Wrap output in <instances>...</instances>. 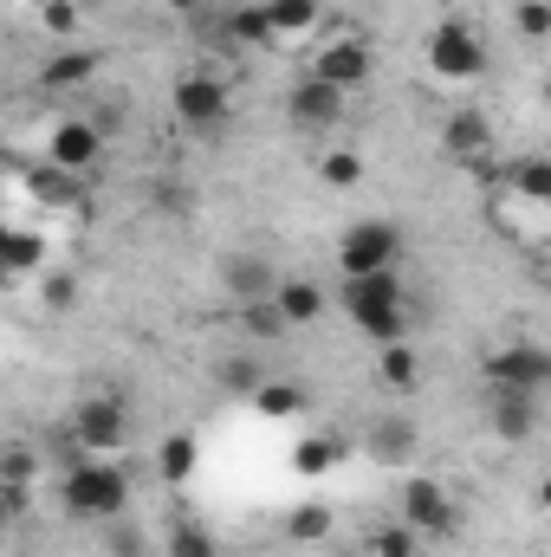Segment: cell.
<instances>
[{
  "label": "cell",
  "instance_id": "4dcf8cb0",
  "mask_svg": "<svg viewBox=\"0 0 551 557\" xmlns=\"http://www.w3.org/2000/svg\"><path fill=\"white\" fill-rule=\"evenodd\" d=\"M325 182H331V188H357V182H364V156L331 149V156H325Z\"/></svg>",
  "mask_w": 551,
  "mask_h": 557
},
{
  "label": "cell",
  "instance_id": "7c38bea8",
  "mask_svg": "<svg viewBox=\"0 0 551 557\" xmlns=\"http://www.w3.org/2000/svg\"><path fill=\"white\" fill-rule=\"evenodd\" d=\"M273 305H279V318H285V331H305V324L325 318V285L318 278H279Z\"/></svg>",
  "mask_w": 551,
  "mask_h": 557
},
{
  "label": "cell",
  "instance_id": "52a82bcc",
  "mask_svg": "<svg viewBox=\"0 0 551 557\" xmlns=\"http://www.w3.org/2000/svg\"><path fill=\"white\" fill-rule=\"evenodd\" d=\"M403 525H409L415 539H448L461 525V512H454V499H448L441 480H428V473L403 480Z\"/></svg>",
  "mask_w": 551,
  "mask_h": 557
},
{
  "label": "cell",
  "instance_id": "cb8c5ba5",
  "mask_svg": "<svg viewBox=\"0 0 551 557\" xmlns=\"http://www.w3.org/2000/svg\"><path fill=\"white\" fill-rule=\"evenodd\" d=\"M513 175V188L526 195V201H546L551 195V169H546V156H526V162H513V169H500L493 182H506Z\"/></svg>",
  "mask_w": 551,
  "mask_h": 557
},
{
  "label": "cell",
  "instance_id": "603a6c76",
  "mask_svg": "<svg viewBox=\"0 0 551 557\" xmlns=\"http://www.w3.org/2000/svg\"><path fill=\"white\" fill-rule=\"evenodd\" d=\"M39 260H46V240L26 234V227H13L7 234V253H0V273H39Z\"/></svg>",
  "mask_w": 551,
  "mask_h": 557
},
{
  "label": "cell",
  "instance_id": "484cf974",
  "mask_svg": "<svg viewBox=\"0 0 551 557\" xmlns=\"http://www.w3.org/2000/svg\"><path fill=\"white\" fill-rule=\"evenodd\" d=\"M377 376H383L390 389H415L421 363H415V350H409V344H383V357H377Z\"/></svg>",
  "mask_w": 551,
  "mask_h": 557
},
{
  "label": "cell",
  "instance_id": "ab89813d",
  "mask_svg": "<svg viewBox=\"0 0 551 557\" xmlns=\"http://www.w3.org/2000/svg\"><path fill=\"white\" fill-rule=\"evenodd\" d=\"M338 557H364V552H338Z\"/></svg>",
  "mask_w": 551,
  "mask_h": 557
},
{
  "label": "cell",
  "instance_id": "30bf717a",
  "mask_svg": "<svg viewBox=\"0 0 551 557\" xmlns=\"http://www.w3.org/2000/svg\"><path fill=\"white\" fill-rule=\"evenodd\" d=\"M344 117V91H331V85H318L311 72L285 91V124L292 131H331Z\"/></svg>",
  "mask_w": 551,
  "mask_h": 557
},
{
  "label": "cell",
  "instance_id": "4fadbf2b",
  "mask_svg": "<svg viewBox=\"0 0 551 557\" xmlns=\"http://www.w3.org/2000/svg\"><path fill=\"white\" fill-rule=\"evenodd\" d=\"M441 149H448V156H461V162H480V156L493 149L487 117H480V111H454V117H448V131H441Z\"/></svg>",
  "mask_w": 551,
  "mask_h": 557
},
{
  "label": "cell",
  "instance_id": "1f68e13d",
  "mask_svg": "<svg viewBox=\"0 0 551 557\" xmlns=\"http://www.w3.org/2000/svg\"><path fill=\"white\" fill-rule=\"evenodd\" d=\"M46 305H52V311H72V305H78V278L72 273H46Z\"/></svg>",
  "mask_w": 551,
  "mask_h": 557
},
{
  "label": "cell",
  "instance_id": "83f0119b",
  "mask_svg": "<svg viewBox=\"0 0 551 557\" xmlns=\"http://www.w3.org/2000/svg\"><path fill=\"white\" fill-rule=\"evenodd\" d=\"M169 557H221V552H215V539H208V525H195V519H182V525L169 532Z\"/></svg>",
  "mask_w": 551,
  "mask_h": 557
},
{
  "label": "cell",
  "instance_id": "d590c367",
  "mask_svg": "<svg viewBox=\"0 0 551 557\" xmlns=\"http://www.w3.org/2000/svg\"><path fill=\"white\" fill-rule=\"evenodd\" d=\"M221 383H228V389H247V396H254V389H260L267 376H260V363H228V370H221Z\"/></svg>",
  "mask_w": 551,
  "mask_h": 557
},
{
  "label": "cell",
  "instance_id": "2e32d148",
  "mask_svg": "<svg viewBox=\"0 0 551 557\" xmlns=\"http://www.w3.org/2000/svg\"><path fill=\"white\" fill-rule=\"evenodd\" d=\"M493 428H500L506 441H532V428H539V396L493 389Z\"/></svg>",
  "mask_w": 551,
  "mask_h": 557
},
{
  "label": "cell",
  "instance_id": "f35d334b",
  "mask_svg": "<svg viewBox=\"0 0 551 557\" xmlns=\"http://www.w3.org/2000/svg\"><path fill=\"white\" fill-rule=\"evenodd\" d=\"M7 234H13V227H7V221H0V253H7Z\"/></svg>",
  "mask_w": 551,
  "mask_h": 557
},
{
  "label": "cell",
  "instance_id": "74e56055",
  "mask_svg": "<svg viewBox=\"0 0 551 557\" xmlns=\"http://www.w3.org/2000/svg\"><path fill=\"white\" fill-rule=\"evenodd\" d=\"M169 7H175V13H195V7H201V0H169Z\"/></svg>",
  "mask_w": 551,
  "mask_h": 557
},
{
  "label": "cell",
  "instance_id": "9c48e42d",
  "mask_svg": "<svg viewBox=\"0 0 551 557\" xmlns=\"http://www.w3.org/2000/svg\"><path fill=\"white\" fill-rule=\"evenodd\" d=\"M98 156H105V131H98L91 117H65V124H52V143H46V162H52V169L85 175Z\"/></svg>",
  "mask_w": 551,
  "mask_h": 557
},
{
  "label": "cell",
  "instance_id": "ffe728a7",
  "mask_svg": "<svg viewBox=\"0 0 551 557\" xmlns=\"http://www.w3.org/2000/svg\"><path fill=\"white\" fill-rule=\"evenodd\" d=\"M241 331H247L254 344H273V337H285V318H279L273 292H267V298H247V305H241Z\"/></svg>",
  "mask_w": 551,
  "mask_h": 557
},
{
  "label": "cell",
  "instance_id": "6da1fadb",
  "mask_svg": "<svg viewBox=\"0 0 551 557\" xmlns=\"http://www.w3.org/2000/svg\"><path fill=\"white\" fill-rule=\"evenodd\" d=\"M344 311L370 344H403L409 337V305H403V278L396 273H357L344 278Z\"/></svg>",
  "mask_w": 551,
  "mask_h": 557
},
{
  "label": "cell",
  "instance_id": "5bb4252c",
  "mask_svg": "<svg viewBox=\"0 0 551 557\" xmlns=\"http://www.w3.org/2000/svg\"><path fill=\"white\" fill-rule=\"evenodd\" d=\"M344 454H351L344 434H305V441L292 447V473H298V480H318V473H331Z\"/></svg>",
  "mask_w": 551,
  "mask_h": 557
},
{
  "label": "cell",
  "instance_id": "836d02e7",
  "mask_svg": "<svg viewBox=\"0 0 551 557\" xmlns=\"http://www.w3.org/2000/svg\"><path fill=\"white\" fill-rule=\"evenodd\" d=\"M20 519H26V486H7V480H0V532L20 525Z\"/></svg>",
  "mask_w": 551,
  "mask_h": 557
},
{
  "label": "cell",
  "instance_id": "e0dca14e",
  "mask_svg": "<svg viewBox=\"0 0 551 557\" xmlns=\"http://www.w3.org/2000/svg\"><path fill=\"white\" fill-rule=\"evenodd\" d=\"M201 467V447H195V434H162V447H156V473L169 480V486H188V473Z\"/></svg>",
  "mask_w": 551,
  "mask_h": 557
},
{
  "label": "cell",
  "instance_id": "4316f807",
  "mask_svg": "<svg viewBox=\"0 0 551 557\" xmlns=\"http://www.w3.org/2000/svg\"><path fill=\"white\" fill-rule=\"evenodd\" d=\"M370 434H377V441H370V454H377V460H409V447H415L409 421H377Z\"/></svg>",
  "mask_w": 551,
  "mask_h": 557
},
{
  "label": "cell",
  "instance_id": "8d00e7d4",
  "mask_svg": "<svg viewBox=\"0 0 551 557\" xmlns=\"http://www.w3.org/2000/svg\"><path fill=\"white\" fill-rule=\"evenodd\" d=\"M111 552H118V557H143V539H137V532H118V539H111Z\"/></svg>",
  "mask_w": 551,
  "mask_h": 557
},
{
  "label": "cell",
  "instance_id": "3957f363",
  "mask_svg": "<svg viewBox=\"0 0 551 557\" xmlns=\"http://www.w3.org/2000/svg\"><path fill=\"white\" fill-rule=\"evenodd\" d=\"M338 267H344V278L396 273V267H403V227H396V221H357V227H344Z\"/></svg>",
  "mask_w": 551,
  "mask_h": 557
},
{
  "label": "cell",
  "instance_id": "e575fe53",
  "mask_svg": "<svg viewBox=\"0 0 551 557\" xmlns=\"http://www.w3.org/2000/svg\"><path fill=\"white\" fill-rule=\"evenodd\" d=\"M546 26H551L546 0H519V33H526V39H546Z\"/></svg>",
  "mask_w": 551,
  "mask_h": 557
},
{
  "label": "cell",
  "instance_id": "44dd1931",
  "mask_svg": "<svg viewBox=\"0 0 551 557\" xmlns=\"http://www.w3.org/2000/svg\"><path fill=\"white\" fill-rule=\"evenodd\" d=\"M0 480L7 486H33L39 480V447L33 441H0Z\"/></svg>",
  "mask_w": 551,
  "mask_h": 557
},
{
  "label": "cell",
  "instance_id": "7a4b0ae2",
  "mask_svg": "<svg viewBox=\"0 0 551 557\" xmlns=\"http://www.w3.org/2000/svg\"><path fill=\"white\" fill-rule=\"evenodd\" d=\"M65 506H72L78 519H118V512L131 506V480H124L118 467H105V460H78V467L65 473Z\"/></svg>",
  "mask_w": 551,
  "mask_h": 557
},
{
  "label": "cell",
  "instance_id": "8fae6325",
  "mask_svg": "<svg viewBox=\"0 0 551 557\" xmlns=\"http://www.w3.org/2000/svg\"><path fill=\"white\" fill-rule=\"evenodd\" d=\"M311 78L331 85V91H357L370 78V46L364 39H331L318 59H311Z\"/></svg>",
  "mask_w": 551,
  "mask_h": 557
},
{
  "label": "cell",
  "instance_id": "ba28073f",
  "mask_svg": "<svg viewBox=\"0 0 551 557\" xmlns=\"http://www.w3.org/2000/svg\"><path fill=\"white\" fill-rule=\"evenodd\" d=\"M487 383L493 389H513V396H539L551 383V357L539 344H500L487 357Z\"/></svg>",
  "mask_w": 551,
  "mask_h": 557
},
{
  "label": "cell",
  "instance_id": "f546056e",
  "mask_svg": "<svg viewBox=\"0 0 551 557\" xmlns=\"http://www.w3.org/2000/svg\"><path fill=\"white\" fill-rule=\"evenodd\" d=\"M285 532H292L298 545H311V539H325V532H331V506H298V512L285 519Z\"/></svg>",
  "mask_w": 551,
  "mask_h": 557
},
{
  "label": "cell",
  "instance_id": "5b68a950",
  "mask_svg": "<svg viewBox=\"0 0 551 557\" xmlns=\"http://www.w3.org/2000/svg\"><path fill=\"white\" fill-rule=\"evenodd\" d=\"M428 65H434L441 78H480V72H487V46H480V33H474L467 20H441V26L428 33Z\"/></svg>",
  "mask_w": 551,
  "mask_h": 557
},
{
  "label": "cell",
  "instance_id": "d6a6232c",
  "mask_svg": "<svg viewBox=\"0 0 551 557\" xmlns=\"http://www.w3.org/2000/svg\"><path fill=\"white\" fill-rule=\"evenodd\" d=\"M39 20H46V33H78V7L72 0H46Z\"/></svg>",
  "mask_w": 551,
  "mask_h": 557
},
{
  "label": "cell",
  "instance_id": "d4e9b609",
  "mask_svg": "<svg viewBox=\"0 0 551 557\" xmlns=\"http://www.w3.org/2000/svg\"><path fill=\"white\" fill-rule=\"evenodd\" d=\"M415 552H421V539H415L403 519H396V525H370V545H364V557H415Z\"/></svg>",
  "mask_w": 551,
  "mask_h": 557
},
{
  "label": "cell",
  "instance_id": "7402d4cb",
  "mask_svg": "<svg viewBox=\"0 0 551 557\" xmlns=\"http://www.w3.org/2000/svg\"><path fill=\"white\" fill-rule=\"evenodd\" d=\"M273 285H279V278H273L267 260H234V267H228V292H234L241 305H247V298H267Z\"/></svg>",
  "mask_w": 551,
  "mask_h": 557
},
{
  "label": "cell",
  "instance_id": "d6986e66",
  "mask_svg": "<svg viewBox=\"0 0 551 557\" xmlns=\"http://www.w3.org/2000/svg\"><path fill=\"white\" fill-rule=\"evenodd\" d=\"M91 72H98V52H59V59L39 72V85H46V91H78Z\"/></svg>",
  "mask_w": 551,
  "mask_h": 557
},
{
  "label": "cell",
  "instance_id": "9a60e30c",
  "mask_svg": "<svg viewBox=\"0 0 551 557\" xmlns=\"http://www.w3.org/2000/svg\"><path fill=\"white\" fill-rule=\"evenodd\" d=\"M305 403H311V396H305V383H292V376H267V383L254 389V409L267 421H298Z\"/></svg>",
  "mask_w": 551,
  "mask_h": 557
},
{
  "label": "cell",
  "instance_id": "ac0fdd59",
  "mask_svg": "<svg viewBox=\"0 0 551 557\" xmlns=\"http://www.w3.org/2000/svg\"><path fill=\"white\" fill-rule=\"evenodd\" d=\"M260 13H267V33H273V39H298V33L318 26L325 7H318V0H267Z\"/></svg>",
  "mask_w": 551,
  "mask_h": 557
},
{
  "label": "cell",
  "instance_id": "8992f818",
  "mask_svg": "<svg viewBox=\"0 0 551 557\" xmlns=\"http://www.w3.org/2000/svg\"><path fill=\"white\" fill-rule=\"evenodd\" d=\"M228 111H234V91H228L215 72H182V78H175V117H182L188 131H221Z\"/></svg>",
  "mask_w": 551,
  "mask_h": 557
},
{
  "label": "cell",
  "instance_id": "277c9868",
  "mask_svg": "<svg viewBox=\"0 0 551 557\" xmlns=\"http://www.w3.org/2000/svg\"><path fill=\"white\" fill-rule=\"evenodd\" d=\"M72 441H78V447H98V454L124 447V441H131V409H124V396H111V389L85 396V403L72 409Z\"/></svg>",
  "mask_w": 551,
  "mask_h": 557
},
{
  "label": "cell",
  "instance_id": "f1b7e54d",
  "mask_svg": "<svg viewBox=\"0 0 551 557\" xmlns=\"http://www.w3.org/2000/svg\"><path fill=\"white\" fill-rule=\"evenodd\" d=\"M228 33H234V39H247V46H273V33H267V13H260V7H234V13H228Z\"/></svg>",
  "mask_w": 551,
  "mask_h": 557
}]
</instances>
